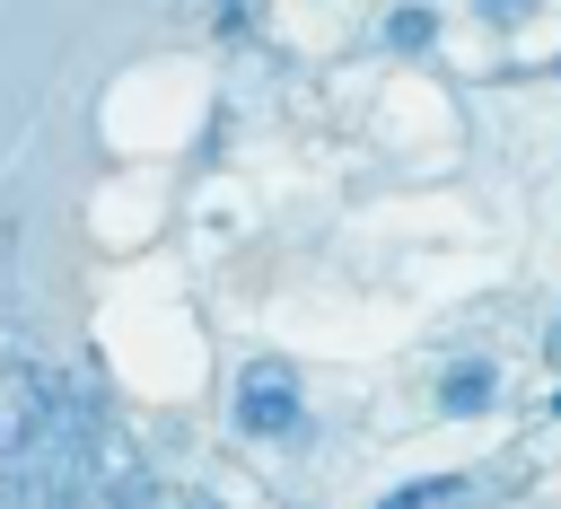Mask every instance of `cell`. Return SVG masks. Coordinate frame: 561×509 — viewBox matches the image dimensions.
Returning <instances> with one entry per match:
<instances>
[{"instance_id": "3", "label": "cell", "mask_w": 561, "mask_h": 509, "mask_svg": "<svg viewBox=\"0 0 561 509\" xmlns=\"http://www.w3.org/2000/svg\"><path fill=\"white\" fill-rule=\"evenodd\" d=\"M491 395H500V369H491V360H456V369L438 377V404H447V412H482Z\"/></svg>"}, {"instance_id": "5", "label": "cell", "mask_w": 561, "mask_h": 509, "mask_svg": "<svg viewBox=\"0 0 561 509\" xmlns=\"http://www.w3.org/2000/svg\"><path fill=\"white\" fill-rule=\"evenodd\" d=\"M430 35H438L430 9H394V44H430Z\"/></svg>"}, {"instance_id": "7", "label": "cell", "mask_w": 561, "mask_h": 509, "mask_svg": "<svg viewBox=\"0 0 561 509\" xmlns=\"http://www.w3.org/2000/svg\"><path fill=\"white\" fill-rule=\"evenodd\" d=\"M543 360H552V369H561V316H552V333H543Z\"/></svg>"}, {"instance_id": "1", "label": "cell", "mask_w": 561, "mask_h": 509, "mask_svg": "<svg viewBox=\"0 0 561 509\" xmlns=\"http://www.w3.org/2000/svg\"><path fill=\"white\" fill-rule=\"evenodd\" d=\"M70 412V386L35 360H0V456H26L53 421Z\"/></svg>"}, {"instance_id": "2", "label": "cell", "mask_w": 561, "mask_h": 509, "mask_svg": "<svg viewBox=\"0 0 561 509\" xmlns=\"http://www.w3.org/2000/svg\"><path fill=\"white\" fill-rule=\"evenodd\" d=\"M237 421H245L254 439H289V430H298V377H289L280 360H254L245 386H237Z\"/></svg>"}, {"instance_id": "6", "label": "cell", "mask_w": 561, "mask_h": 509, "mask_svg": "<svg viewBox=\"0 0 561 509\" xmlns=\"http://www.w3.org/2000/svg\"><path fill=\"white\" fill-rule=\"evenodd\" d=\"M482 18H535V0H482Z\"/></svg>"}, {"instance_id": "4", "label": "cell", "mask_w": 561, "mask_h": 509, "mask_svg": "<svg viewBox=\"0 0 561 509\" xmlns=\"http://www.w3.org/2000/svg\"><path fill=\"white\" fill-rule=\"evenodd\" d=\"M465 491H473L465 474H430V483H403V491H386V500H394V509H421V500H465Z\"/></svg>"}]
</instances>
